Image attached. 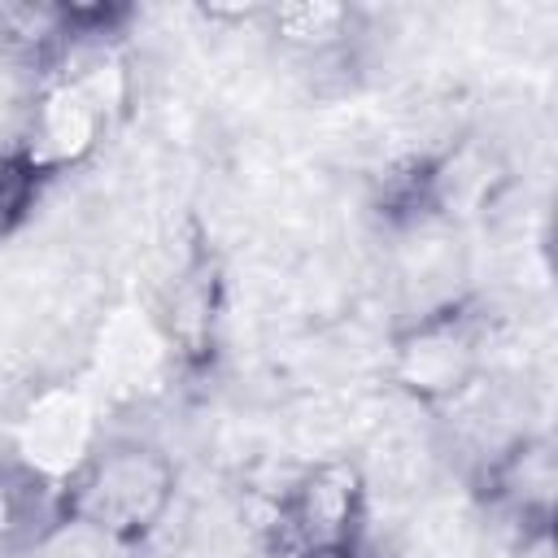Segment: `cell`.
Listing matches in <instances>:
<instances>
[{"label":"cell","instance_id":"1","mask_svg":"<svg viewBox=\"0 0 558 558\" xmlns=\"http://www.w3.org/2000/svg\"><path fill=\"white\" fill-rule=\"evenodd\" d=\"M174 493V458L157 440L135 432L105 436L61 488L65 519L113 545H135L153 536L170 519Z\"/></svg>","mask_w":558,"mask_h":558},{"label":"cell","instance_id":"2","mask_svg":"<svg viewBox=\"0 0 558 558\" xmlns=\"http://www.w3.org/2000/svg\"><path fill=\"white\" fill-rule=\"evenodd\" d=\"M488 371V314L458 301L388 336V379L418 405H445Z\"/></svg>","mask_w":558,"mask_h":558},{"label":"cell","instance_id":"3","mask_svg":"<svg viewBox=\"0 0 558 558\" xmlns=\"http://www.w3.org/2000/svg\"><path fill=\"white\" fill-rule=\"evenodd\" d=\"M105 405L87 384L74 379H35L9 423V458L26 471L61 484L87 462L105 440Z\"/></svg>","mask_w":558,"mask_h":558},{"label":"cell","instance_id":"4","mask_svg":"<svg viewBox=\"0 0 558 558\" xmlns=\"http://www.w3.org/2000/svg\"><path fill=\"white\" fill-rule=\"evenodd\" d=\"M153 318L170 344V357L179 371H201L218 353L227 292L218 262L196 248L187 262H179L161 283H153Z\"/></svg>","mask_w":558,"mask_h":558},{"label":"cell","instance_id":"5","mask_svg":"<svg viewBox=\"0 0 558 558\" xmlns=\"http://www.w3.org/2000/svg\"><path fill=\"white\" fill-rule=\"evenodd\" d=\"M105 140H109V126L92 109V100L61 78H44L26 109L17 153L44 183H52V179L78 174L100 153Z\"/></svg>","mask_w":558,"mask_h":558},{"label":"cell","instance_id":"6","mask_svg":"<svg viewBox=\"0 0 558 558\" xmlns=\"http://www.w3.org/2000/svg\"><path fill=\"white\" fill-rule=\"evenodd\" d=\"M366 510H371V484L362 462L349 453L314 458L283 493V514L310 549L362 541Z\"/></svg>","mask_w":558,"mask_h":558},{"label":"cell","instance_id":"7","mask_svg":"<svg viewBox=\"0 0 558 558\" xmlns=\"http://www.w3.org/2000/svg\"><path fill=\"white\" fill-rule=\"evenodd\" d=\"M65 523L61 484L26 471L13 458H0V558L35 554Z\"/></svg>","mask_w":558,"mask_h":558},{"label":"cell","instance_id":"8","mask_svg":"<svg viewBox=\"0 0 558 558\" xmlns=\"http://www.w3.org/2000/svg\"><path fill=\"white\" fill-rule=\"evenodd\" d=\"M262 31L292 61H310L340 48H357L362 13L353 4H331V0H288V4H266Z\"/></svg>","mask_w":558,"mask_h":558},{"label":"cell","instance_id":"9","mask_svg":"<svg viewBox=\"0 0 558 558\" xmlns=\"http://www.w3.org/2000/svg\"><path fill=\"white\" fill-rule=\"evenodd\" d=\"M44 179L22 161V153L0 148V244H9L39 209Z\"/></svg>","mask_w":558,"mask_h":558},{"label":"cell","instance_id":"10","mask_svg":"<svg viewBox=\"0 0 558 558\" xmlns=\"http://www.w3.org/2000/svg\"><path fill=\"white\" fill-rule=\"evenodd\" d=\"M305 558H375L366 541H349V545H323V549H310Z\"/></svg>","mask_w":558,"mask_h":558}]
</instances>
